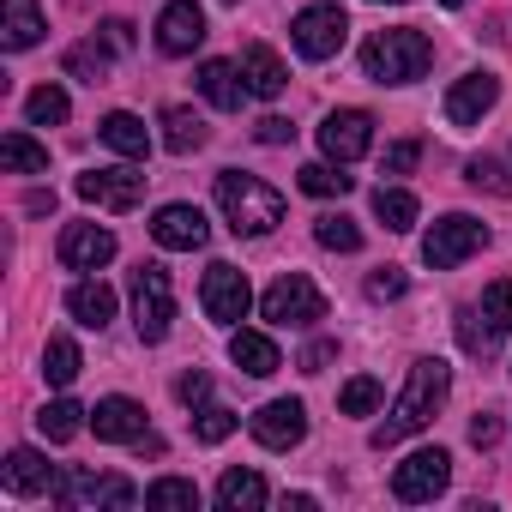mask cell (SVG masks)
I'll list each match as a JSON object with an SVG mask.
<instances>
[{
  "mask_svg": "<svg viewBox=\"0 0 512 512\" xmlns=\"http://www.w3.org/2000/svg\"><path fill=\"white\" fill-rule=\"evenodd\" d=\"M91 428H97V440H145V410L133 398H97Z\"/></svg>",
  "mask_w": 512,
  "mask_h": 512,
  "instance_id": "44dd1931",
  "label": "cell"
},
{
  "mask_svg": "<svg viewBox=\"0 0 512 512\" xmlns=\"http://www.w3.org/2000/svg\"><path fill=\"white\" fill-rule=\"evenodd\" d=\"M440 7H464V0H440Z\"/></svg>",
  "mask_w": 512,
  "mask_h": 512,
  "instance_id": "681fc988",
  "label": "cell"
},
{
  "mask_svg": "<svg viewBox=\"0 0 512 512\" xmlns=\"http://www.w3.org/2000/svg\"><path fill=\"white\" fill-rule=\"evenodd\" d=\"M55 494H61V506L67 512H91V506H139V488L133 482H121V476H97V470H67L61 482H55Z\"/></svg>",
  "mask_w": 512,
  "mask_h": 512,
  "instance_id": "30bf717a",
  "label": "cell"
},
{
  "mask_svg": "<svg viewBox=\"0 0 512 512\" xmlns=\"http://www.w3.org/2000/svg\"><path fill=\"white\" fill-rule=\"evenodd\" d=\"M103 43H109L115 55H127V49H133V25H127V19H103Z\"/></svg>",
  "mask_w": 512,
  "mask_h": 512,
  "instance_id": "bcb514c9",
  "label": "cell"
},
{
  "mask_svg": "<svg viewBox=\"0 0 512 512\" xmlns=\"http://www.w3.org/2000/svg\"><path fill=\"white\" fill-rule=\"evenodd\" d=\"M266 500H272V488H266L260 470H223L217 476V506L223 512H260Z\"/></svg>",
  "mask_w": 512,
  "mask_h": 512,
  "instance_id": "7402d4cb",
  "label": "cell"
},
{
  "mask_svg": "<svg viewBox=\"0 0 512 512\" xmlns=\"http://www.w3.org/2000/svg\"><path fill=\"white\" fill-rule=\"evenodd\" d=\"M0 482H7V494H49L61 476H55V464L37 446H13L7 464H0Z\"/></svg>",
  "mask_w": 512,
  "mask_h": 512,
  "instance_id": "ac0fdd59",
  "label": "cell"
},
{
  "mask_svg": "<svg viewBox=\"0 0 512 512\" xmlns=\"http://www.w3.org/2000/svg\"><path fill=\"white\" fill-rule=\"evenodd\" d=\"M446 482H452V458H446L440 446L410 452V458L392 470V494H398L404 506H428L434 494H446Z\"/></svg>",
  "mask_w": 512,
  "mask_h": 512,
  "instance_id": "9c48e42d",
  "label": "cell"
},
{
  "mask_svg": "<svg viewBox=\"0 0 512 512\" xmlns=\"http://www.w3.org/2000/svg\"><path fill=\"white\" fill-rule=\"evenodd\" d=\"M374 217H380L392 235L416 229V193H404V187H380V193H374Z\"/></svg>",
  "mask_w": 512,
  "mask_h": 512,
  "instance_id": "d6a6232c",
  "label": "cell"
},
{
  "mask_svg": "<svg viewBox=\"0 0 512 512\" xmlns=\"http://www.w3.org/2000/svg\"><path fill=\"white\" fill-rule=\"evenodd\" d=\"M434 61V43L422 31H374L362 43V73L374 85H416Z\"/></svg>",
  "mask_w": 512,
  "mask_h": 512,
  "instance_id": "3957f363",
  "label": "cell"
},
{
  "mask_svg": "<svg viewBox=\"0 0 512 512\" xmlns=\"http://www.w3.org/2000/svg\"><path fill=\"white\" fill-rule=\"evenodd\" d=\"M217 205H223V217H229L235 235H272L284 223V193L266 187L260 175H241V169L217 175Z\"/></svg>",
  "mask_w": 512,
  "mask_h": 512,
  "instance_id": "7a4b0ae2",
  "label": "cell"
},
{
  "mask_svg": "<svg viewBox=\"0 0 512 512\" xmlns=\"http://www.w3.org/2000/svg\"><path fill=\"white\" fill-rule=\"evenodd\" d=\"M229 7H235V0H229Z\"/></svg>",
  "mask_w": 512,
  "mask_h": 512,
  "instance_id": "816d5d0a",
  "label": "cell"
},
{
  "mask_svg": "<svg viewBox=\"0 0 512 512\" xmlns=\"http://www.w3.org/2000/svg\"><path fill=\"white\" fill-rule=\"evenodd\" d=\"M175 398H181V404H205V398H211V374H205V368L181 374V380H175Z\"/></svg>",
  "mask_w": 512,
  "mask_h": 512,
  "instance_id": "ee69618b",
  "label": "cell"
},
{
  "mask_svg": "<svg viewBox=\"0 0 512 512\" xmlns=\"http://www.w3.org/2000/svg\"><path fill=\"white\" fill-rule=\"evenodd\" d=\"M404 290H410V278H404L398 266H380V272L368 278V296H374V302H398Z\"/></svg>",
  "mask_w": 512,
  "mask_h": 512,
  "instance_id": "7bdbcfd3",
  "label": "cell"
},
{
  "mask_svg": "<svg viewBox=\"0 0 512 512\" xmlns=\"http://www.w3.org/2000/svg\"><path fill=\"white\" fill-rule=\"evenodd\" d=\"M97 139H103L109 151H121V157H133V163H145V151H151V133H145V121H139V115H127V109H115V115H103V127H97Z\"/></svg>",
  "mask_w": 512,
  "mask_h": 512,
  "instance_id": "d4e9b609",
  "label": "cell"
},
{
  "mask_svg": "<svg viewBox=\"0 0 512 512\" xmlns=\"http://www.w3.org/2000/svg\"><path fill=\"white\" fill-rule=\"evenodd\" d=\"M205 43V13H199V0H169L163 19H157V49L163 55H193Z\"/></svg>",
  "mask_w": 512,
  "mask_h": 512,
  "instance_id": "e0dca14e",
  "label": "cell"
},
{
  "mask_svg": "<svg viewBox=\"0 0 512 512\" xmlns=\"http://www.w3.org/2000/svg\"><path fill=\"white\" fill-rule=\"evenodd\" d=\"M0 163L13 175H49V145H37L31 133H7L0 139Z\"/></svg>",
  "mask_w": 512,
  "mask_h": 512,
  "instance_id": "83f0119b",
  "label": "cell"
},
{
  "mask_svg": "<svg viewBox=\"0 0 512 512\" xmlns=\"http://www.w3.org/2000/svg\"><path fill=\"white\" fill-rule=\"evenodd\" d=\"M85 416H91V410H79L73 398H55V404H43V410H37V428H43V440H55V446H61V440H73V434L85 428Z\"/></svg>",
  "mask_w": 512,
  "mask_h": 512,
  "instance_id": "f546056e",
  "label": "cell"
},
{
  "mask_svg": "<svg viewBox=\"0 0 512 512\" xmlns=\"http://www.w3.org/2000/svg\"><path fill=\"white\" fill-rule=\"evenodd\" d=\"M494 103H500V79H494V73H464V79H452V91H446V121H452V127H476Z\"/></svg>",
  "mask_w": 512,
  "mask_h": 512,
  "instance_id": "5bb4252c",
  "label": "cell"
},
{
  "mask_svg": "<svg viewBox=\"0 0 512 512\" xmlns=\"http://www.w3.org/2000/svg\"><path fill=\"white\" fill-rule=\"evenodd\" d=\"M344 37H350V13L344 7H308L290 25V43H296L302 61H332L344 49Z\"/></svg>",
  "mask_w": 512,
  "mask_h": 512,
  "instance_id": "52a82bcc",
  "label": "cell"
},
{
  "mask_svg": "<svg viewBox=\"0 0 512 512\" xmlns=\"http://www.w3.org/2000/svg\"><path fill=\"white\" fill-rule=\"evenodd\" d=\"M235 422H241L235 410H223V404H199V410H193V440H199V446H217V440L235 434Z\"/></svg>",
  "mask_w": 512,
  "mask_h": 512,
  "instance_id": "8d00e7d4",
  "label": "cell"
},
{
  "mask_svg": "<svg viewBox=\"0 0 512 512\" xmlns=\"http://www.w3.org/2000/svg\"><path fill=\"white\" fill-rule=\"evenodd\" d=\"M332 356H338V350H332V344H314V350H308V356H302V368H308V374H320V368H326V362H332Z\"/></svg>",
  "mask_w": 512,
  "mask_h": 512,
  "instance_id": "c3c4849f",
  "label": "cell"
},
{
  "mask_svg": "<svg viewBox=\"0 0 512 512\" xmlns=\"http://www.w3.org/2000/svg\"><path fill=\"white\" fill-rule=\"evenodd\" d=\"M494 440H500V422L494 416H476L470 422V446H494Z\"/></svg>",
  "mask_w": 512,
  "mask_h": 512,
  "instance_id": "7dc6e473",
  "label": "cell"
},
{
  "mask_svg": "<svg viewBox=\"0 0 512 512\" xmlns=\"http://www.w3.org/2000/svg\"><path fill=\"white\" fill-rule=\"evenodd\" d=\"M247 302H253L247 272L229 266V260H217V266L205 272V284H199V308H205V320H217V326H241V320H247Z\"/></svg>",
  "mask_w": 512,
  "mask_h": 512,
  "instance_id": "ba28073f",
  "label": "cell"
},
{
  "mask_svg": "<svg viewBox=\"0 0 512 512\" xmlns=\"http://www.w3.org/2000/svg\"><path fill=\"white\" fill-rule=\"evenodd\" d=\"M43 7H37V0H0V43H7L13 55L19 49H37L43 43Z\"/></svg>",
  "mask_w": 512,
  "mask_h": 512,
  "instance_id": "d6986e66",
  "label": "cell"
},
{
  "mask_svg": "<svg viewBox=\"0 0 512 512\" xmlns=\"http://www.w3.org/2000/svg\"><path fill=\"white\" fill-rule=\"evenodd\" d=\"M253 139H260V145H290V139H296V127H290L284 115H266L260 127H253Z\"/></svg>",
  "mask_w": 512,
  "mask_h": 512,
  "instance_id": "f6af8a7d",
  "label": "cell"
},
{
  "mask_svg": "<svg viewBox=\"0 0 512 512\" xmlns=\"http://www.w3.org/2000/svg\"><path fill=\"white\" fill-rule=\"evenodd\" d=\"M133 320H139L145 344L169 338V326H175V284H169L163 266H139L133 272Z\"/></svg>",
  "mask_w": 512,
  "mask_h": 512,
  "instance_id": "277c9868",
  "label": "cell"
},
{
  "mask_svg": "<svg viewBox=\"0 0 512 512\" xmlns=\"http://www.w3.org/2000/svg\"><path fill=\"white\" fill-rule=\"evenodd\" d=\"M205 139H211V133H205V121H199L193 109H181V103H175V109H163V145H169L175 157H187V151H199Z\"/></svg>",
  "mask_w": 512,
  "mask_h": 512,
  "instance_id": "4316f807",
  "label": "cell"
},
{
  "mask_svg": "<svg viewBox=\"0 0 512 512\" xmlns=\"http://www.w3.org/2000/svg\"><path fill=\"white\" fill-rule=\"evenodd\" d=\"M392 7H404V0H392Z\"/></svg>",
  "mask_w": 512,
  "mask_h": 512,
  "instance_id": "f907efd6",
  "label": "cell"
},
{
  "mask_svg": "<svg viewBox=\"0 0 512 512\" xmlns=\"http://www.w3.org/2000/svg\"><path fill=\"white\" fill-rule=\"evenodd\" d=\"M145 506H151V512H193V506H199V488H193L187 476H157V482L145 488Z\"/></svg>",
  "mask_w": 512,
  "mask_h": 512,
  "instance_id": "4dcf8cb0",
  "label": "cell"
},
{
  "mask_svg": "<svg viewBox=\"0 0 512 512\" xmlns=\"http://www.w3.org/2000/svg\"><path fill=\"white\" fill-rule=\"evenodd\" d=\"M247 428H253V440H260L266 452H290V446H302V434H308V410H302V398H272Z\"/></svg>",
  "mask_w": 512,
  "mask_h": 512,
  "instance_id": "4fadbf2b",
  "label": "cell"
},
{
  "mask_svg": "<svg viewBox=\"0 0 512 512\" xmlns=\"http://www.w3.org/2000/svg\"><path fill=\"white\" fill-rule=\"evenodd\" d=\"M67 314H73L79 326L103 332V326L115 320V290H109V284H97V278H85V284H73V290H67Z\"/></svg>",
  "mask_w": 512,
  "mask_h": 512,
  "instance_id": "603a6c76",
  "label": "cell"
},
{
  "mask_svg": "<svg viewBox=\"0 0 512 512\" xmlns=\"http://www.w3.org/2000/svg\"><path fill=\"white\" fill-rule=\"evenodd\" d=\"M260 314H266L272 326H314V320H326V296L314 290L308 272H284V278L260 296Z\"/></svg>",
  "mask_w": 512,
  "mask_h": 512,
  "instance_id": "8992f818",
  "label": "cell"
},
{
  "mask_svg": "<svg viewBox=\"0 0 512 512\" xmlns=\"http://www.w3.org/2000/svg\"><path fill=\"white\" fill-rule=\"evenodd\" d=\"M229 356H235V368L253 374V380H266V374L284 368V356H278V344H272L266 332H235V338H229Z\"/></svg>",
  "mask_w": 512,
  "mask_h": 512,
  "instance_id": "cb8c5ba5",
  "label": "cell"
},
{
  "mask_svg": "<svg viewBox=\"0 0 512 512\" xmlns=\"http://www.w3.org/2000/svg\"><path fill=\"white\" fill-rule=\"evenodd\" d=\"M476 247H488V223H476V217H464V211H452V217H440L428 235H422V260L434 266V272H452V266H464Z\"/></svg>",
  "mask_w": 512,
  "mask_h": 512,
  "instance_id": "5b68a950",
  "label": "cell"
},
{
  "mask_svg": "<svg viewBox=\"0 0 512 512\" xmlns=\"http://www.w3.org/2000/svg\"><path fill=\"white\" fill-rule=\"evenodd\" d=\"M241 79H247V97H284V85H290L284 61L266 43H247L241 49Z\"/></svg>",
  "mask_w": 512,
  "mask_h": 512,
  "instance_id": "ffe728a7",
  "label": "cell"
},
{
  "mask_svg": "<svg viewBox=\"0 0 512 512\" xmlns=\"http://www.w3.org/2000/svg\"><path fill=\"white\" fill-rule=\"evenodd\" d=\"M464 181L482 187V193H494V199H512V175H506L500 157H470V163H464Z\"/></svg>",
  "mask_w": 512,
  "mask_h": 512,
  "instance_id": "74e56055",
  "label": "cell"
},
{
  "mask_svg": "<svg viewBox=\"0 0 512 512\" xmlns=\"http://www.w3.org/2000/svg\"><path fill=\"white\" fill-rule=\"evenodd\" d=\"M79 368H85L79 344H73V338H49V350H43V380H49V386H73Z\"/></svg>",
  "mask_w": 512,
  "mask_h": 512,
  "instance_id": "836d02e7",
  "label": "cell"
},
{
  "mask_svg": "<svg viewBox=\"0 0 512 512\" xmlns=\"http://www.w3.org/2000/svg\"><path fill=\"white\" fill-rule=\"evenodd\" d=\"M416 157H422V145H416V139H398V145H386L380 175H410V169H416Z\"/></svg>",
  "mask_w": 512,
  "mask_h": 512,
  "instance_id": "b9f144b4",
  "label": "cell"
},
{
  "mask_svg": "<svg viewBox=\"0 0 512 512\" xmlns=\"http://www.w3.org/2000/svg\"><path fill=\"white\" fill-rule=\"evenodd\" d=\"M296 181H302V193H314V199H344V193L356 187V181H350V175H338L332 163H302V169H296Z\"/></svg>",
  "mask_w": 512,
  "mask_h": 512,
  "instance_id": "d590c367",
  "label": "cell"
},
{
  "mask_svg": "<svg viewBox=\"0 0 512 512\" xmlns=\"http://www.w3.org/2000/svg\"><path fill=\"white\" fill-rule=\"evenodd\" d=\"M446 386H452V368H446L440 356H422V362L410 368V380H404V392H398L392 416L368 434V446H374V452H386V446H398V440L422 434V428L434 422V410L446 404Z\"/></svg>",
  "mask_w": 512,
  "mask_h": 512,
  "instance_id": "6da1fadb",
  "label": "cell"
},
{
  "mask_svg": "<svg viewBox=\"0 0 512 512\" xmlns=\"http://www.w3.org/2000/svg\"><path fill=\"white\" fill-rule=\"evenodd\" d=\"M67 115H73V103H67L61 85H37V91L25 97V121H31V127H61Z\"/></svg>",
  "mask_w": 512,
  "mask_h": 512,
  "instance_id": "1f68e13d",
  "label": "cell"
},
{
  "mask_svg": "<svg viewBox=\"0 0 512 512\" xmlns=\"http://www.w3.org/2000/svg\"><path fill=\"white\" fill-rule=\"evenodd\" d=\"M109 61H115V49H109L103 37H91V43H73V49H67V73H73V79H85V85H103V79H109Z\"/></svg>",
  "mask_w": 512,
  "mask_h": 512,
  "instance_id": "f1b7e54d",
  "label": "cell"
},
{
  "mask_svg": "<svg viewBox=\"0 0 512 512\" xmlns=\"http://www.w3.org/2000/svg\"><path fill=\"white\" fill-rule=\"evenodd\" d=\"M314 241L332 247V253H356V247H362V229H356V217L326 211V217H314Z\"/></svg>",
  "mask_w": 512,
  "mask_h": 512,
  "instance_id": "e575fe53",
  "label": "cell"
},
{
  "mask_svg": "<svg viewBox=\"0 0 512 512\" xmlns=\"http://www.w3.org/2000/svg\"><path fill=\"white\" fill-rule=\"evenodd\" d=\"M199 91H205V103H217V109H241L247 79H241L235 61H205V67H199Z\"/></svg>",
  "mask_w": 512,
  "mask_h": 512,
  "instance_id": "484cf974",
  "label": "cell"
},
{
  "mask_svg": "<svg viewBox=\"0 0 512 512\" xmlns=\"http://www.w3.org/2000/svg\"><path fill=\"white\" fill-rule=\"evenodd\" d=\"M482 314H488L500 332H512V278H500V284L482 290Z\"/></svg>",
  "mask_w": 512,
  "mask_h": 512,
  "instance_id": "60d3db41",
  "label": "cell"
},
{
  "mask_svg": "<svg viewBox=\"0 0 512 512\" xmlns=\"http://www.w3.org/2000/svg\"><path fill=\"white\" fill-rule=\"evenodd\" d=\"M115 260V235L97 229V223H67L61 229V266L67 272H97Z\"/></svg>",
  "mask_w": 512,
  "mask_h": 512,
  "instance_id": "2e32d148",
  "label": "cell"
},
{
  "mask_svg": "<svg viewBox=\"0 0 512 512\" xmlns=\"http://www.w3.org/2000/svg\"><path fill=\"white\" fill-rule=\"evenodd\" d=\"M476 320H482V314H470V308H464V314H458V338H464V350H470V356H488L500 326H494V320H488V326H476Z\"/></svg>",
  "mask_w": 512,
  "mask_h": 512,
  "instance_id": "ab89813d",
  "label": "cell"
},
{
  "mask_svg": "<svg viewBox=\"0 0 512 512\" xmlns=\"http://www.w3.org/2000/svg\"><path fill=\"white\" fill-rule=\"evenodd\" d=\"M205 211L199 205H163L157 217H151V241L157 247H169V253H199L205 247Z\"/></svg>",
  "mask_w": 512,
  "mask_h": 512,
  "instance_id": "9a60e30c",
  "label": "cell"
},
{
  "mask_svg": "<svg viewBox=\"0 0 512 512\" xmlns=\"http://www.w3.org/2000/svg\"><path fill=\"white\" fill-rule=\"evenodd\" d=\"M338 410H344V416H368V410H380V380H374V374H356V380L338 392Z\"/></svg>",
  "mask_w": 512,
  "mask_h": 512,
  "instance_id": "f35d334b",
  "label": "cell"
},
{
  "mask_svg": "<svg viewBox=\"0 0 512 512\" xmlns=\"http://www.w3.org/2000/svg\"><path fill=\"white\" fill-rule=\"evenodd\" d=\"M73 193L91 199V205H103V211H133L145 199V175L139 169H85L73 181Z\"/></svg>",
  "mask_w": 512,
  "mask_h": 512,
  "instance_id": "7c38bea8",
  "label": "cell"
},
{
  "mask_svg": "<svg viewBox=\"0 0 512 512\" xmlns=\"http://www.w3.org/2000/svg\"><path fill=\"white\" fill-rule=\"evenodd\" d=\"M368 145H374V115L368 109H332L326 121H320V151L344 169V163H356V157H368Z\"/></svg>",
  "mask_w": 512,
  "mask_h": 512,
  "instance_id": "8fae6325",
  "label": "cell"
}]
</instances>
